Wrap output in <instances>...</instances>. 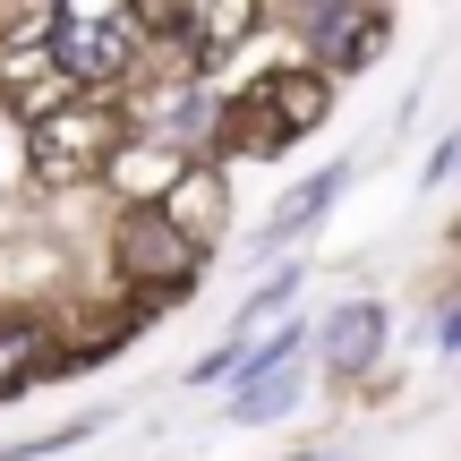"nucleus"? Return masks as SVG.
Segmentation results:
<instances>
[{
	"instance_id": "nucleus-6",
	"label": "nucleus",
	"mask_w": 461,
	"mask_h": 461,
	"mask_svg": "<svg viewBox=\"0 0 461 461\" xmlns=\"http://www.w3.org/2000/svg\"><path fill=\"white\" fill-rule=\"evenodd\" d=\"M316 350H325L333 376H367V367H376V350H384V308H376V299H350V308H333L325 333H316Z\"/></svg>"
},
{
	"instance_id": "nucleus-2",
	"label": "nucleus",
	"mask_w": 461,
	"mask_h": 461,
	"mask_svg": "<svg viewBox=\"0 0 461 461\" xmlns=\"http://www.w3.org/2000/svg\"><path fill=\"white\" fill-rule=\"evenodd\" d=\"M112 265H120L129 291H188L197 265H205V240L171 205H129L120 230H112Z\"/></svg>"
},
{
	"instance_id": "nucleus-13",
	"label": "nucleus",
	"mask_w": 461,
	"mask_h": 461,
	"mask_svg": "<svg viewBox=\"0 0 461 461\" xmlns=\"http://www.w3.org/2000/svg\"><path fill=\"white\" fill-rule=\"evenodd\" d=\"M436 342L461 350V299H453V308H436Z\"/></svg>"
},
{
	"instance_id": "nucleus-4",
	"label": "nucleus",
	"mask_w": 461,
	"mask_h": 461,
	"mask_svg": "<svg viewBox=\"0 0 461 461\" xmlns=\"http://www.w3.org/2000/svg\"><path fill=\"white\" fill-rule=\"evenodd\" d=\"M299 34H308V51H316V77H325V68L376 60L393 26H384L376 0H299Z\"/></svg>"
},
{
	"instance_id": "nucleus-5",
	"label": "nucleus",
	"mask_w": 461,
	"mask_h": 461,
	"mask_svg": "<svg viewBox=\"0 0 461 461\" xmlns=\"http://www.w3.org/2000/svg\"><path fill=\"white\" fill-rule=\"evenodd\" d=\"M112 146H120V120L103 112V103H86V95L51 103V112L34 120V154H43L51 171H95V163H112Z\"/></svg>"
},
{
	"instance_id": "nucleus-9",
	"label": "nucleus",
	"mask_w": 461,
	"mask_h": 461,
	"mask_svg": "<svg viewBox=\"0 0 461 461\" xmlns=\"http://www.w3.org/2000/svg\"><path fill=\"white\" fill-rule=\"evenodd\" d=\"M180 26L197 34V51L248 43V34H257V0H197V9H180Z\"/></svg>"
},
{
	"instance_id": "nucleus-1",
	"label": "nucleus",
	"mask_w": 461,
	"mask_h": 461,
	"mask_svg": "<svg viewBox=\"0 0 461 461\" xmlns=\"http://www.w3.org/2000/svg\"><path fill=\"white\" fill-rule=\"evenodd\" d=\"M146 9L137 0H51V68L68 86H120L137 60H146Z\"/></svg>"
},
{
	"instance_id": "nucleus-8",
	"label": "nucleus",
	"mask_w": 461,
	"mask_h": 461,
	"mask_svg": "<svg viewBox=\"0 0 461 461\" xmlns=\"http://www.w3.org/2000/svg\"><path fill=\"white\" fill-rule=\"evenodd\" d=\"M342 180H350V163H325V171H316L308 188H291V197H282L274 214H265V230H257V248H282V240H299V230H308V222L325 214L333 197H342Z\"/></svg>"
},
{
	"instance_id": "nucleus-10",
	"label": "nucleus",
	"mask_w": 461,
	"mask_h": 461,
	"mask_svg": "<svg viewBox=\"0 0 461 461\" xmlns=\"http://www.w3.org/2000/svg\"><path fill=\"white\" fill-rule=\"evenodd\" d=\"M299 402V367H265V376H248L240 393H230V419L240 428H265V419H282Z\"/></svg>"
},
{
	"instance_id": "nucleus-7",
	"label": "nucleus",
	"mask_w": 461,
	"mask_h": 461,
	"mask_svg": "<svg viewBox=\"0 0 461 461\" xmlns=\"http://www.w3.org/2000/svg\"><path fill=\"white\" fill-rule=\"evenodd\" d=\"M34 376H60V359H51V333L34 325V316H9V325H0V402L26 393Z\"/></svg>"
},
{
	"instance_id": "nucleus-11",
	"label": "nucleus",
	"mask_w": 461,
	"mask_h": 461,
	"mask_svg": "<svg viewBox=\"0 0 461 461\" xmlns=\"http://www.w3.org/2000/svg\"><path fill=\"white\" fill-rule=\"evenodd\" d=\"M291 291H299V265H291V274H274V282H265L257 299H240V325H230V342H240L248 325H265V316H274V308H282V299H291Z\"/></svg>"
},
{
	"instance_id": "nucleus-3",
	"label": "nucleus",
	"mask_w": 461,
	"mask_h": 461,
	"mask_svg": "<svg viewBox=\"0 0 461 461\" xmlns=\"http://www.w3.org/2000/svg\"><path fill=\"white\" fill-rule=\"evenodd\" d=\"M325 112H333V86L316 77V68H282L257 95H240V112L222 120V146L230 154H274V146H291L299 129H316Z\"/></svg>"
},
{
	"instance_id": "nucleus-12",
	"label": "nucleus",
	"mask_w": 461,
	"mask_h": 461,
	"mask_svg": "<svg viewBox=\"0 0 461 461\" xmlns=\"http://www.w3.org/2000/svg\"><path fill=\"white\" fill-rule=\"evenodd\" d=\"M445 171H461V129H445V146H436V154H428V188H436V180H445Z\"/></svg>"
}]
</instances>
